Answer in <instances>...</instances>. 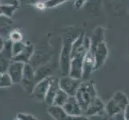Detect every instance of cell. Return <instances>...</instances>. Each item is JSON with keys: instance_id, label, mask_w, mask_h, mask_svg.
<instances>
[{"instance_id": "obj_12", "label": "cell", "mask_w": 129, "mask_h": 120, "mask_svg": "<svg viewBox=\"0 0 129 120\" xmlns=\"http://www.w3.org/2000/svg\"><path fill=\"white\" fill-rule=\"evenodd\" d=\"M49 115L55 120H69L70 115L66 113L63 107L57 106H49L47 109Z\"/></svg>"}, {"instance_id": "obj_26", "label": "cell", "mask_w": 129, "mask_h": 120, "mask_svg": "<svg viewBox=\"0 0 129 120\" xmlns=\"http://www.w3.org/2000/svg\"><path fill=\"white\" fill-rule=\"evenodd\" d=\"M110 120H125V119H124V118H123V113H120V114H118L116 115H115V116H113V117H111Z\"/></svg>"}, {"instance_id": "obj_19", "label": "cell", "mask_w": 129, "mask_h": 120, "mask_svg": "<svg viewBox=\"0 0 129 120\" xmlns=\"http://www.w3.org/2000/svg\"><path fill=\"white\" fill-rule=\"evenodd\" d=\"M16 6L10 4H1V15L6 18H11L15 11Z\"/></svg>"}, {"instance_id": "obj_20", "label": "cell", "mask_w": 129, "mask_h": 120, "mask_svg": "<svg viewBox=\"0 0 129 120\" xmlns=\"http://www.w3.org/2000/svg\"><path fill=\"white\" fill-rule=\"evenodd\" d=\"M0 75H1V76H0V87H1V88L10 87L13 84L12 79L7 72L1 73Z\"/></svg>"}, {"instance_id": "obj_23", "label": "cell", "mask_w": 129, "mask_h": 120, "mask_svg": "<svg viewBox=\"0 0 129 120\" xmlns=\"http://www.w3.org/2000/svg\"><path fill=\"white\" fill-rule=\"evenodd\" d=\"M66 1H68V0H48V1L45 2V5L47 8H52L60 5Z\"/></svg>"}, {"instance_id": "obj_27", "label": "cell", "mask_w": 129, "mask_h": 120, "mask_svg": "<svg viewBox=\"0 0 129 120\" xmlns=\"http://www.w3.org/2000/svg\"><path fill=\"white\" fill-rule=\"evenodd\" d=\"M123 114L124 119H125V120H129V104L127 105V106L125 108V110H123Z\"/></svg>"}, {"instance_id": "obj_1", "label": "cell", "mask_w": 129, "mask_h": 120, "mask_svg": "<svg viewBox=\"0 0 129 120\" xmlns=\"http://www.w3.org/2000/svg\"><path fill=\"white\" fill-rule=\"evenodd\" d=\"M95 97H97V95L94 83L91 80L83 81L76 92L75 98L81 106L83 112H85L88 105Z\"/></svg>"}, {"instance_id": "obj_24", "label": "cell", "mask_w": 129, "mask_h": 120, "mask_svg": "<svg viewBox=\"0 0 129 120\" xmlns=\"http://www.w3.org/2000/svg\"><path fill=\"white\" fill-rule=\"evenodd\" d=\"M16 118L20 120H38V118L31 114H26V113H18Z\"/></svg>"}, {"instance_id": "obj_22", "label": "cell", "mask_w": 129, "mask_h": 120, "mask_svg": "<svg viewBox=\"0 0 129 120\" xmlns=\"http://www.w3.org/2000/svg\"><path fill=\"white\" fill-rule=\"evenodd\" d=\"M9 36H10V40H11L13 43L23 41V34L19 30H13L10 33Z\"/></svg>"}, {"instance_id": "obj_11", "label": "cell", "mask_w": 129, "mask_h": 120, "mask_svg": "<svg viewBox=\"0 0 129 120\" xmlns=\"http://www.w3.org/2000/svg\"><path fill=\"white\" fill-rule=\"evenodd\" d=\"M35 73L33 67L29 63H26L23 70V82L25 88H30V91H33L35 87Z\"/></svg>"}, {"instance_id": "obj_17", "label": "cell", "mask_w": 129, "mask_h": 120, "mask_svg": "<svg viewBox=\"0 0 129 120\" xmlns=\"http://www.w3.org/2000/svg\"><path fill=\"white\" fill-rule=\"evenodd\" d=\"M112 98L123 112V110L129 104V99L125 93H123V91H117L115 93Z\"/></svg>"}, {"instance_id": "obj_13", "label": "cell", "mask_w": 129, "mask_h": 120, "mask_svg": "<svg viewBox=\"0 0 129 120\" xmlns=\"http://www.w3.org/2000/svg\"><path fill=\"white\" fill-rule=\"evenodd\" d=\"M59 90H60V87H59V79L55 78L53 79L51 86L48 89V91L45 97V100H44V102H45L48 106L53 105V102H54L55 98Z\"/></svg>"}, {"instance_id": "obj_21", "label": "cell", "mask_w": 129, "mask_h": 120, "mask_svg": "<svg viewBox=\"0 0 129 120\" xmlns=\"http://www.w3.org/2000/svg\"><path fill=\"white\" fill-rule=\"evenodd\" d=\"M26 45H27V44H26L23 41L13 43V47H12L13 58L17 56V55H19L20 53L23 52V50L26 48Z\"/></svg>"}, {"instance_id": "obj_18", "label": "cell", "mask_w": 129, "mask_h": 120, "mask_svg": "<svg viewBox=\"0 0 129 120\" xmlns=\"http://www.w3.org/2000/svg\"><path fill=\"white\" fill-rule=\"evenodd\" d=\"M69 98H70V95L60 89V90L59 91V92L57 93L55 98L54 102H53V105L63 107V106L65 105V103L68 102Z\"/></svg>"}, {"instance_id": "obj_9", "label": "cell", "mask_w": 129, "mask_h": 120, "mask_svg": "<svg viewBox=\"0 0 129 120\" xmlns=\"http://www.w3.org/2000/svg\"><path fill=\"white\" fill-rule=\"evenodd\" d=\"M105 111V105L100 98L95 97L88 105L86 109L84 115L86 116H95L98 114H102Z\"/></svg>"}, {"instance_id": "obj_8", "label": "cell", "mask_w": 129, "mask_h": 120, "mask_svg": "<svg viewBox=\"0 0 129 120\" xmlns=\"http://www.w3.org/2000/svg\"><path fill=\"white\" fill-rule=\"evenodd\" d=\"M63 110L66 113L72 116H79V115H83L84 112L77 101L75 96H70L68 102L63 106Z\"/></svg>"}, {"instance_id": "obj_16", "label": "cell", "mask_w": 129, "mask_h": 120, "mask_svg": "<svg viewBox=\"0 0 129 120\" xmlns=\"http://www.w3.org/2000/svg\"><path fill=\"white\" fill-rule=\"evenodd\" d=\"M91 50L94 51L97 46L100 44L101 43L104 42V29L101 27H98L95 29V30L93 33V35L91 37Z\"/></svg>"}, {"instance_id": "obj_2", "label": "cell", "mask_w": 129, "mask_h": 120, "mask_svg": "<svg viewBox=\"0 0 129 120\" xmlns=\"http://www.w3.org/2000/svg\"><path fill=\"white\" fill-rule=\"evenodd\" d=\"M74 40L72 36H67L63 38V43L60 52V59H59V66L61 72L63 76L69 75L70 72V63L72 59V43Z\"/></svg>"}, {"instance_id": "obj_10", "label": "cell", "mask_w": 129, "mask_h": 120, "mask_svg": "<svg viewBox=\"0 0 129 120\" xmlns=\"http://www.w3.org/2000/svg\"><path fill=\"white\" fill-rule=\"evenodd\" d=\"M95 55V70L100 69L102 66L104 65V62L108 57V47L104 42L101 43L100 44L97 46L95 48V50L93 51Z\"/></svg>"}, {"instance_id": "obj_3", "label": "cell", "mask_w": 129, "mask_h": 120, "mask_svg": "<svg viewBox=\"0 0 129 120\" xmlns=\"http://www.w3.org/2000/svg\"><path fill=\"white\" fill-rule=\"evenodd\" d=\"M87 51L81 48L77 51H72V59L70 63V72L69 76L83 80V60Z\"/></svg>"}, {"instance_id": "obj_5", "label": "cell", "mask_w": 129, "mask_h": 120, "mask_svg": "<svg viewBox=\"0 0 129 120\" xmlns=\"http://www.w3.org/2000/svg\"><path fill=\"white\" fill-rule=\"evenodd\" d=\"M54 78H55L54 77L50 75V76L44 78L43 79L35 83V85L33 88V91L31 92V95L35 99H36L38 101L45 100V97L47 95L48 89L50 87Z\"/></svg>"}, {"instance_id": "obj_7", "label": "cell", "mask_w": 129, "mask_h": 120, "mask_svg": "<svg viewBox=\"0 0 129 120\" xmlns=\"http://www.w3.org/2000/svg\"><path fill=\"white\" fill-rule=\"evenodd\" d=\"M95 59L94 52L91 50L88 51L86 53L83 60V80H89L91 73L95 70Z\"/></svg>"}, {"instance_id": "obj_28", "label": "cell", "mask_w": 129, "mask_h": 120, "mask_svg": "<svg viewBox=\"0 0 129 120\" xmlns=\"http://www.w3.org/2000/svg\"><path fill=\"white\" fill-rule=\"evenodd\" d=\"M40 1H43V2H47V1H48V0H40Z\"/></svg>"}, {"instance_id": "obj_4", "label": "cell", "mask_w": 129, "mask_h": 120, "mask_svg": "<svg viewBox=\"0 0 129 120\" xmlns=\"http://www.w3.org/2000/svg\"><path fill=\"white\" fill-rule=\"evenodd\" d=\"M83 82L82 79H77L67 75L59 79V87L61 90L65 91L70 96H75L78 89Z\"/></svg>"}, {"instance_id": "obj_25", "label": "cell", "mask_w": 129, "mask_h": 120, "mask_svg": "<svg viewBox=\"0 0 129 120\" xmlns=\"http://www.w3.org/2000/svg\"><path fill=\"white\" fill-rule=\"evenodd\" d=\"M86 1L87 0H75V7L76 9H80L84 5Z\"/></svg>"}, {"instance_id": "obj_15", "label": "cell", "mask_w": 129, "mask_h": 120, "mask_svg": "<svg viewBox=\"0 0 129 120\" xmlns=\"http://www.w3.org/2000/svg\"><path fill=\"white\" fill-rule=\"evenodd\" d=\"M105 112L111 118L118 114L123 113V110L116 103V102L113 99V98H111L105 105Z\"/></svg>"}, {"instance_id": "obj_29", "label": "cell", "mask_w": 129, "mask_h": 120, "mask_svg": "<svg viewBox=\"0 0 129 120\" xmlns=\"http://www.w3.org/2000/svg\"><path fill=\"white\" fill-rule=\"evenodd\" d=\"M14 120H20V119H19V118H15Z\"/></svg>"}, {"instance_id": "obj_6", "label": "cell", "mask_w": 129, "mask_h": 120, "mask_svg": "<svg viewBox=\"0 0 129 120\" xmlns=\"http://www.w3.org/2000/svg\"><path fill=\"white\" fill-rule=\"evenodd\" d=\"M24 63L19 61H12L7 70V73L10 75L13 83H21L23 78V70H24Z\"/></svg>"}, {"instance_id": "obj_14", "label": "cell", "mask_w": 129, "mask_h": 120, "mask_svg": "<svg viewBox=\"0 0 129 120\" xmlns=\"http://www.w3.org/2000/svg\"><path fill=\"white\" fill-rule=\"evenodd\" d=\"M33 53H34V47L31 44H29V45H26V48L24 49L23 52L20 53L19 55L13 58V61H19L24 63H28L30 59L32 57Z\"/></svg>"}]
</instances>
